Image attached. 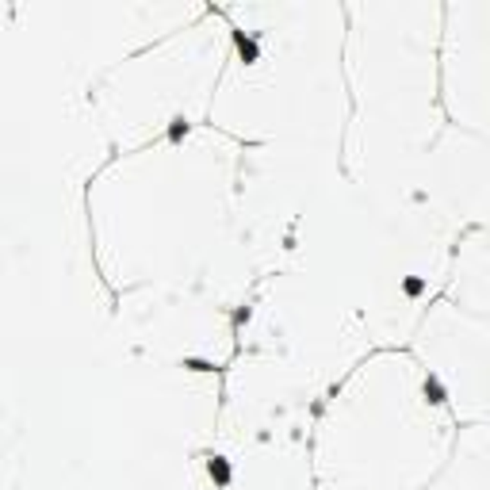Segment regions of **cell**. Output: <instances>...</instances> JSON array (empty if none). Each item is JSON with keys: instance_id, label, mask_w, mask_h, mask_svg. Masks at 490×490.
<instances>
[{"instance_id": "obj_1", "label": "cell", "mask_w": 490, "mask_h": 490, "mask_svg": "<svg viewBox=\"0 0 490 490\" xmlns=\"http://www.w3.org/2000/svg\"><path fill=\"white\" fill-rule=\"evenodd\" d=\"M207 467H211V479H215L218 487H226V482H230V467L223 464V456H211Z\"/></svg>"}]
</instances>
